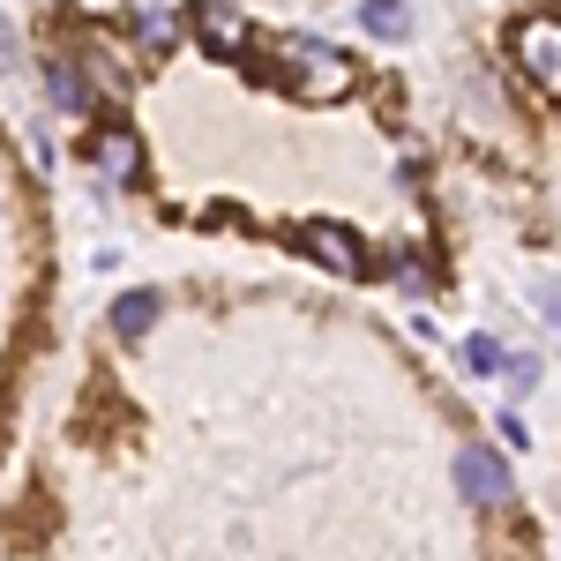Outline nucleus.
Returning a JSON list of instances; mask_svg holds the SVG:
<instances>
[{
	"instance_id": "0eeeda50",
	"label": "nucleus",
	"mask_w": 561,
	"mask_h": 561,
	"mask_svg": "<svg viewBox=\"0 0 561 561\" xmlns=\"http://www.w3.org/2000/svg\"><path fill=\"white\" fill-rule=\"evenodd\" d=\"M150 322H158V293H150V285H135V293L113 300V337H121V345L150 337Z\"/></svg>"
},
{
	"instance_id": "423d86ee",
	"label": "nucleus",
	"mask_w": 561,
	"mask_h": 561,
	"mask_svg": "<svg viewBox=\"0 0 561 561\" xmlns=\"http://www.w3.org/2000/svg\"><path fill=\"white\" fill-rule=\"evenodd\" d=\"M90 158H98V173L113 180V187H128V180L142 173V142H135L128 128H98L90 135Z\"/></svg>"
},
{
	"instance_id": "6e6552de",
	"label": "nucleus",
	"mask_w": 561,
	"mask_h": 561,
	"mask_svg": "<svg viewBox=\"0 0 561 561\" xmlns=\"http://www.w3.org/2000/svg\"><path fill=\"white\" fill-rule=\"evenodd\" d=\"M45 98H53L60 113H90V76H83V60H53V68H45Z\"/></svg>"
},
{
	"instance_id": "9b49d317",
	"label": "nucleus",
	"mask_w": 561,
	"mask_h": 561,
	"mask_svg": "<svg viewBox=\"0 0 561 561\" xmlns=\"http://www.w3.org/2000/svg\"><path fill=\"white\" fill-rule=\"evenodd\" d=\"M135 38H142L150 60H158V53H173V15H135Z\"/></svg>"
},
{
	"instance_id": "9d476101",
	"label": "nucleus",
	"mask_w": 561,
	"mask_h": 561,
	"mask_svg": "<svg viewBox=\"0 0 561 561\" xmlns=\"http://www.w3.org/2000/svg\"><path fill=\"white\" fill-rule=\"evenodd\" d=\"M359 23H367L375 38H404V31H412V8H404V0H367Z\"/></svg>"
},
{
	"instance_id": "ddd939ff",
	"label": "nucleus",
	"mask_w": 561,
	"mask_h": 561,
	"mask_svg": "<svg viewBox=\"0 0 561 561\" xmlns=\"http://www.w3.org/2000/svg\"><path fill=\"white\" fill-rule=\"evenodd\" d=\"M539 307H547V314L561 322V285H547V293H539Z\"/></svg>"
},
{
	"instance_id": "1a4fd4ad",
	"label": "nucleus",
	"mask_w": 561,
	"mask_h": 561,
	"mask_svg": "<svg viewBox=\"0 0 561 561\" xmlns=\"http://www.w3.org/2000/svg\"><path fill=\"white\" fill-rule=\"evenodd\" d=\"M83 76L105 90V98H121V90H128V60H121V53H105V45H90V53H83Z\"/></svg>"
},
{
	"instance_id": "39448f33",
	"label": "nucleus",
	"mask_w": 561,
	"mask_h": 561,
	"mask_svg": "<svg viewBox=\"0 0 561 561\" xmlns=\"http://www.w3.org/2000/svg\"><path fill=\"white\" fill-rule=\"evenodd\" d=\"M293 240H300L307 255L322 262V270H337V277H359V240H352L345 225H322V217H307V225H293Z\"/></svg>"
},
{
	"instance_id": "4468645a",
	"label": "nucleus",
	"mask_w": 561,
	"mask_h": 561,
	"mask_svg": "<svg viewBox=\"0 0 561 561\" xmlns=\"http://www.w3.org/2000/svg\"><path fill=\"white\" fill-rule=\"evenodd\" d=\"M0 53H8V23H0Z\"/></svg>"
},
{
	"instance_id": "f8f14e48",
	"label": "nucleus",
	"mask_w": 561,
	"mask_h": 561,
	"mask_svg": "<svg viewBox=\"0 0 561 561\" xmlns=\"http://www.w3.org/2000/svg\"><path fill=\"white\" fill-rule=\"evenodd\" d=\"M465 367H472V375H502V367H510V352L494 345V337H472V345H465Z\"/></svg>"
},
{
	"instance_id": "f03ea898",
	"label": "nucleus",
	"mask_w": 561,
	"mask_h": 561,
	"mask_svg": "<svg viewBox=\"0 0 561 561\" xmlns=\"http://www.w3.org/2000/svg\"><path fill=\"white\" fill-rule=\"evenodd\" d=\"M457 494L479 502V510H510V502H517V479H510V465H502L486 442H465V449H457Z\"/></svg>"
},
{
	"instance_id": "f257e3e1",
	"label": "nucleus",
	"mask_w": 561,
	"mask_h": 561,
	"mask_svg": "<svg viewBox=\"0 0 561 561\" xmlns=\"http://www.w3.org/2000/svg\"><path fill=\"white\" fill-rule=\"evenodd\" d=\"M255 60H262V76H270V83L300 90V98H314V105H337V98H352V83H359L337 45H330V38H300V31L262 38Z\"/></svg>"
},
{
	"instance_id": "7ed1b4c3",
	"label": "nucleus",
	"mask_w": 561,
	"mask_h": 561,
	"mask_svg": "<svg viewBox=\"0 0 561 561\" xmlns=\"http://www.w3.org/2000/svg\"><path fill=\"white\" fill-rule=\"evenodd\" d=\"M517 68L539 90L561 98V15H531V23H517Z\"/></svg>"
},
{
	"instance_id": "20e7f679",
	"label": "nucleus",
	"mask_w": 561,
	"mask_h": 561,
	"mask_svg": "<svg viewBox=\"0 0 561 561\" xmlns=\"http://www.w3.org/2000/svg\"><path fill=\"white\" fill-rule=\"evenodd\" d=\"M195 38L210 45L217 60H240V53H248V15H240V8H232V0H195Z\"/></svg>"
}]
</instances>
